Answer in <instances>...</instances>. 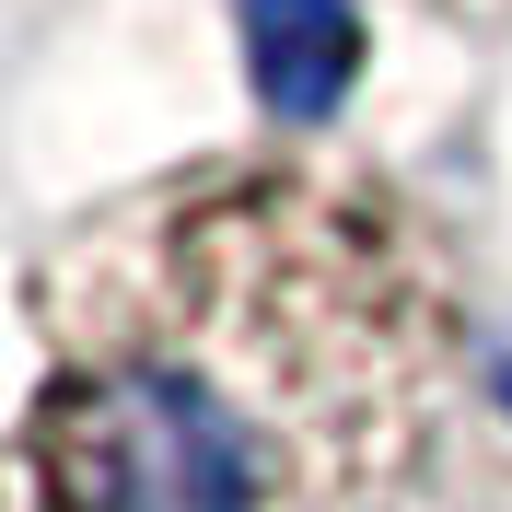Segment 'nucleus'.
Here are the masks:
<instances>
[{"label":"nucleus","instance_id":"1","mask_svg":"<svg viewBox=\"0 0 512 512\" xmlns=\"http://www.w3.org/2000/svg\"><path fill=\"white\" fill-rule=\"evenodd\" d=\"M24 326L12 512H384L466 384L443 222L291 140L82 210Z\"/></svg>","mask_w":512,"mask_h":512},{"label":"nucleus","instance_id":"2","mask_svg":"<svg viewBox=\"0 0 512 512\" xmlns=\"http://www.w3.org/2000/svg\"><path fill=\"white\" fill-rule=\"evenodd\" d=\"M431 12H478V24H512V0H431Z\"/></svg>","mask_w":512,"mask_h":512}]
</instances>
